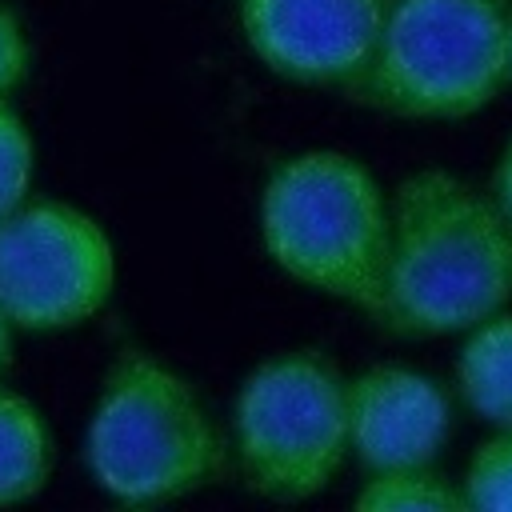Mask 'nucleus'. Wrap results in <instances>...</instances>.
<instances>
[{"label": "nucleus", "mask_w": 512, "mask_h": 512, "mask_svg": "<svg viewBox=\"0 0 512 512\" xmlns=\"http://www.w3.org/2000/svg\"><path fill=\"white\" fill-rule=\"evenodd\" d=\"M512 304V224L492 192L448 168L392 188V224L372 320L404 340L464 336Z\"/></svg>", "instance_id": "1"}, {"label": "nucleus", "mask_w": 512, "mask_h": 512, "mask_svg": "<svg viewBox=\"0 0 512 512\" xmlns=\"http://www.w3.org/2000/svg\"><path fill=\"white\" fill-rule=\"evenodd\" d=\"M452 436V396L428 372L372 364L348 376V440L364 472L428 468Z\"/></svg>", "instance_id": "8"}, {"label": "nucleus", "mask_w": 512, "mask_h": 512, "mask_svg": "<svg viewBox=\"0 0 512 512\" xmlns=\"http://www.w3.org/2000/svg\"><path fill=\"white\" fill-rule=\"evenodd\" d=\"M228 448L248 492L284 504L320 496L352 456L348 376L316 348L264 356L232 396Z\"/></svg>", "instance_id": "5"}, {"label": "nucleus", "mask_w": 512, "mask_h": 512, "mask_svg": "<svg viewBox=\"0 0 512 512\" xmlns=\"http://www.w3.org/2000/svg\"><path fill=\"white\" fill-rule=\"evenodd\" d=\"M52 460L44 412L0 380V508L36 500L52 480Z\"/></svg>", "instance_id": "10"}, {"label": "nucleus", "mask_w": 512, "mask_h": 512, "mask_svg": "<svg viewBox=\"0 0 512 512\" xmlns=\"http://www.w3.org/2000/svg\"><path fill=\"white\" fill-rule=\"evenodd\" d=\"M512 84V12L500 0H388L356 96L400 120H468Z\"/></svg>", "instance_id": "4"}, {"label": "nucleus", "mask_w": 512, "mask_h": 512, "mask_svg": "<svg viewBox=\"0 0 512 512\" xmlns=\"http://www.w3.org/2000/svg\"><path fill=\"white\" fill-rule=\"evenodd\" d=\"M12 340H16V328H12L8 312L0 308V372L12 364Z\"/></svg>", "instance_id": "16"}, {"label": "nucleus", "mask_w": 512, "mask_h": 512, "mask_svg": "<svg viewBox=\"0 0 512 512\" xmlns=\"http://www.w3.org/2000/svg\"><path fill=\"white\" fill-rule=\"evenodd\" d=\"M492 196H496L504 220L512 224V140L504 144V152H500V160H496V172H492Z\"/></svg>", "instance_id": "15"}, {"label": "nucleus", "mask_w": 512, "mask_h": 512, "mask_svg": "<svg viewBox=\"0 0 512 512\" xmlns=\"http://www.w3.org/2000/svg\"><path fill=\"white\" fill-rule=\"evenodd\" d=\"M32 72V40L24 20L0 0V100H12Z\"/></svg>", "instance_id": "14"}, {"label": "nucleus", "mask_w": 512, "mask_h": 512, "mask_svg": "<svg viewBox=\"0 0 512 512\" xmlns=\"http://www.w3.org/2000/svg\"><path fill=\"white\" fill-rule=\"evenodd\" d=\"M360 512H464V488L428 468H396V472H364L356 500Z\"/></svg>", "instance_id": "11"}, {"label": "nucleus", "mask_w": 512, "mask_h": 512, "mask_svg": "<svg viewBox=\"0 0 512 512\" xmlns=\"http://www.w3.org/2000/svg\"><path fill=\"white\" fill-rule=\"evenodd\" d=\"M120 280L112 232L72 200H24L0 220V308L16 332H72L104 312Z\"/></svg>", "instance_id": "6"}, {"label": "nucleus", "mask_w": 512, "mask_h": 512, "mask_svg": "<svg viewBox=\"0 0 512 512\" xmlns=\"http://www.w3.org/2000/svg\"><path fill=\"white\" fill-rule=\"evenodd\" d=\"M392 196L372 168L340 148H300L260 184L256 228L264 256L296 284L372 312Z\"/></svg>", "instance_id": "3"}, {"label": "nucleus", "mask_w": 512, "mask_h": 512, "mask_svg": "<svg viewBox=\"0 0 512 512\" xmlns=\"http://www.w3.org/2000/svg\"><path fill=\"white\" fill-rule=\"evenodd\" d=\"M388 0H240L236 20L248 52L280 80L308 88H356Z\"/></svg>", "instance_id": "7"}, {"label": "nucleus", "mask_w": 512, "mask_h": 512, "mask_svg": "<svg viewBox=\"0 0 512 512\" xmlns=\"http://www.w3.org/2000/svg\"><path fill=\"white\" fill-rule=\"evenodd\" d=\"M228 452L184 372L144 348H124L108 364L84 428V464L108 500H184L220 480Z\"/></svg>", "instance_id": "2"}, {"label": "nucleus", "mask_w": 512, "mask_h": 512, "mask_svg": "<svg viewBox=\"0 0 512 512\" xmlns=\"http://www.w3.org/2000/svg\"><path fill=\"white\" fill-rule=\"evenodd\" d=\"M36 180V140L28 120L12 100H0V220L32 200Z\"/></svg>", "instance_id": "13"}, {"label": "nucleus", "mask_w": 512, "mask_h": 512, "mask_svg": "<svg viewBox=\"0 0 512 512\" xmlns=\"http://www.w3.org/2000/svg\"><path fill=\"white\" fill-rule=\"evenodd\" d=\"M464 500L472 512H512V428H492L464 464Z\"/></svg>", "instance_id": "12"}, {"label": "nucleus", "mask_w": 512, "mask_h": 512, "mask_svg": "<svg viewBox=\"0 0 512 512\" xmlns=\"http://www.w3.org/2000/svg\"><path fill=\"white\" fill-rule=\"evenodd\" d=\"M452 376L456 396L476 420L512 428V308H500L460 336Z\"/></svg>", "instance_id": "9"}]
</instances>
